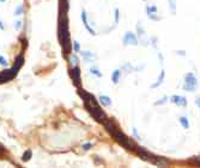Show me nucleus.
<instances>
[{
    "mask_svg": "<svg viewBox=\"0 0 200 168\" xmlns=\"http://www.w3.org/2000/svg\"><path fill=\"white\" fill-rule=\"evenodd\" d=\"M164 77H166V72L162 69V72H161V74H159V77H158L157 81H156L155 84L151 85V88H157L158 86H161V84L163 82V80H164Z\"/></svg>",
    "mask_w": 200,
    "mask_h": 168,
    "instance_id": "nucleus-5",
    "label": "nucleus"
},
{
    "mask_svg": "<svg viewBox=\"0 0 200 168\" xmlns=\"http://www.w3.org/2000/svg\"><path fill=\"white\" fill-rule=\"evenodd\" d=\"M146 12L148 13H157V7L156 6H148L146 7Z\"/></svg>",
    "mask_w": 200,
    "mask_h": 168,
    "instance_id": "nucleus-10",
    "label": "nucleus"
},
{
    "mask_svg": "<svg viewBox=\"0 0 200 168\" xmlns=\"http://www.w3.org/2000/svg\"><path fill=\"white\" fill-rule=\"evenodd\" d=\"M168 3H169V9H170V11H171L173 13H175V12H176V1H175V0H168Z\"/></svg>",
    "mask_w": 200,
    "mask_h": 168,
    "instance_id": "nucleus-9",
    "label": "nucleus"
},
{
    "mask_svg": "<svg viewBox=\"0 0 200 168\" xmlns=\"http://www.w3.org/2000/svg\"><path fill=\"white\" fill-rule=\"evenodd\" d=\"M194 162H195L196 164H200V156H198V157H195V159H194Z\"/></svg>",
    "mask_w": 200,
    "mask_h": 168,
    "instance_id": "nucleus-12",
    "label": "nucleus"
},
{
    "mask_svg": "<svg viewBox=\"0 0 200 168\" xmlns=\"http://www.w3.org/2000/svg\"><path fill=\"white\" fill-rule=\"evenodd\" d=\"M170 101L176 104L177 106H186L187 105V100L185 97H181V96H171L170 97Z\"/></svg>",
    "mask_w": 200,
    "mask_h": 168,
    "instance_id": "nucleus-4",
    "label": "nucleus"
},
{
    "mask_svg": "<svg viewBox=\"0 0 200 168\" xmlns=\"http://www.w3.org/2000/svg\"><path fill=\"white\" fill-rule=\"evenodd\" d=\"M180 124L182 125L185 129H188L189 128V123H188V119L186 118V117H180Z\"/></svg>",
    "mask_w": 200,
    "mask_h": 168,
    "instance_id": "nucleus-7",
    "label": "nucleus"
},
{
    "mask_svg": "<svg viewBox=\"0 0 200 168\" xmlns=\"http://www.w3.org/2000/svg\"><path fill=\"white\" fill-rule=\"evenodd\" d=\"M143 1H146V0H143Z\"/></svg>",
    "mask_w": 200,
    "mask_h": 168,
    "instance_id": "nucleus-14",
    "label": "nucleus"
},
{
    "mask_svg": "<svg viewBox=\"0 0 200 168\" xmlns=\"http://www.w3.org/2000/svg\"><path fill=\"white\" fill-rule=\"evenodd\" d=\"M100 100H101V104L102 105H104V106H109V105H110L112 104V100L110 99H109L108 97H100Z\"/></svg>",
    "mask_w": 200,
    "mask_h": 168,
    "instance_id": "nucleus-6",
    "label": "nucleus"
},
{
    "mask_svg": "<svg viewBox=\"0 0 200 168\" xmlns=\"http://www.w3.org/2000/svg\"><path fill=\"white\" fill-rule=\"evenodd\" d=\"M195 104H196V106H198V107H200V98H196Z\"/></svg>",
    "mask_w": 200,
    "mask_h": 168,
    "instance_id": "nucleus-13",
    "label": "nucleus"
},
{
    "mask_svg": "<svg viewBox=\"0 0 200 168\" xmlns=\"http://www.w3.org/2000/svg\"><path fill=\"white\" fill-rule=\"evenodd\" d=\"M108 130H110L112 134H113V136L115 137V140H116V141H118L121 145H123L125 148L131 149L132 144H131V142H130L128 137H127L123 133H121L120 130H118V128H115L114 125H112V126H109V129H108Z\"/></svg>",
    "mask_w": 200,
    "mask_h": 168,
    "instance_id": "nucleus-1",
    "label": "nucleus"
},
{
    "mask_svg": "<svg viewBox=\"0 0 200 168\" xmlns=\"http://www.w3.org/2000/svg\"><path fill=\"white\" fill-rule=\"evenodd\" d=\"M167 99H168V97H163L162 99H159V101H156V105H161V104H164V103L167 101Z\"/></svg>",
    "mask_w": 200,
    "mask_h": 168,
    "instance_id": "nucleus-11",
    "label": "nucleus"
},
{
    "mask_svg": "<svg viewBox=\"0 0 200 168\" xmlns=\"http://www.w3.org/2000/svg\"><path fill=\"white\" fill-rule=\"evenodd\" d=\"M198 86V80L193 73H187L185 77V84H184V89L187 92H194Z\"/></svg>",
    "mask_w": 200,
    "mask_h": 168,
    "instance_id": "nucleus-2",
    "label": "nucleus"
},
{
    "mask_svg": "<svg viewBox=\"0 0 200 168\" xmlns=\"http://www.w3.org/2000/svg\"><path fill=\"white\" fill-rule=\"evenodd\" d=\"M119 79H120V70H114L113 75H112V80L114 84H118L119 82Z\"/></svg>",
    "mask_w": 200,
    "mask_h": 168,
    "instance_id": "nucleus-8",
    "label": "nucleus"
},
{
    "mask_svg": "<svg viewBox=\"0 0 200 168\" xmlns=\"http://www.w3.org/2000/svg\"><path fill=\"white\" fill-rule=\"evenodd\" d=\"M122 43L125 45H137L138 44V37L133 32L127 31L123 36V38H122Z\"/></svg>",
    "mask_w": 200,
    "mask_h": 168,
    "instance_id": "nucleus-3",
    "label": "nucleus"
}]
</instances>
